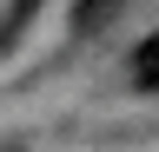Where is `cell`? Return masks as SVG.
<instances>
[{
    "mask_svg": "<svg viewBox=\"0 0 159 152\" xmlns=\"http://www.w3.org/2000/svg\"><path fill=\"white\" fill-rule=\"evenodd\" d=\"M40 7H47V0H7V7H0V60L27 40V27L40 20Z\"/></svg>",
    "mask_w": 159,
    "mask_h": 152,
    "instance_id": "cell-1",
    "label": "cell"
},
{
    "mask_svg": "<svg viewBox=\"0 0 159 152\" xmlns=\"http://www.w3.org/2000/svg\"><path fill=\"white\" fill-rule=\"evenodd\" d=\"M119 7H126V0H73V13H66V20H73V33H93V27H106Z\"/></svg>",
    "mask_w": 159,
    "mask_h": 152,
    "instance_id": "cell-2",
    "label": "cell"
},
{
    "mask_svg": "<svg viewBox=\"0 0 159 152\" xmlns=\"http://www.w3.org/2000/svg\"><path fill=\"white\" fill-rule=\"evenodd\" d=\"M133 73H159V33H146L133 46Z\"/></svg>",
    "mask_w": 159,
    "mask_h": 152,
    "instance_id": "cell-3",
    "label": "cell"
},
{
    "mask_svg": "<svg viewBox=\"0 0 159 152\" xmlns=\"http://www.w3.org/2000/svg\"><path fill=\"white\" fill-rule=\"evenodd\" d=\"M133 93H159V73H133Z\"/></svg>",
    "mask_w": 159,
    "mask_h": 152,
    "instance_id": "cell-4",
    "label": "cell"
}]
</instances>
